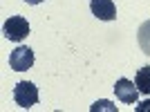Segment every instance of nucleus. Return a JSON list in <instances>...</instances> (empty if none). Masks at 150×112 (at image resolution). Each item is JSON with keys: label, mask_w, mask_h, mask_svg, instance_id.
<instances>
[{"label": "nucleus", "mask_w": 150, "mask_h": 112, "mask_svg": "<svg viewBox=\"0 0 150 112\" xmlns=\"http://www.w3.org/2000/svg\"><path fill=\"white\" fill-rule=\"evenodd\" d=\"M90 110L92 112H99V110H110V112H117V108L110 103V101H96L94 106H90Z\"/></svg>", "instance_id": "8"}, {"label": "nucleus", "mask_w": 150, "mask_h": 112, "mask_svg": "<svg viewBox=\"0 0 150 112\" xmlns=\"http://www.w3.org/2000/svg\"><path fill=\"white\" fill-rule=\"evenodd\" d=\"M90 9L99 20H114L117 18V7L112 0H90Z\"/></svg>", "instance_id": "5"}, {"label": "nucleus", "mask_w": 150, "mask_h": 112, "mask_svg": "<svg viewBox=\"0 0 150 112\" xmlns=\"http://www.w3.org/2000/svg\"><path fill=\"white\" fill-rule=\"evenodd\" d=\"M134 85L139 87L141 94H148L150 96V65L137 69V74H134Z\"/></svg>", "instance_id": "6"}, {"label": "nucleus", "mask_w": 150, "mask_h": 112, "mask_svg": "<svg viewBox=\"0 0 150 112\" xmlns=\"http://www.w3.org/2000/svg\"><path fill=\"white\" fill-rule=\"evenodd\" d=\"M2 31H5V38H9L13 43H20L23 38L29 36V23L23 16H9L5 27H2Z\"/></svg>", "instance_id": "2"}, {"label": "nucleus", "mask_w": 150, "mask_h": 112, "mask_svg": "<svg viewBox=\"0 0 150 112\" xmlns=\"http://www.w3.org/2000/svg\"><path fill=\"white\" fill-rule=\"evenodd\" d=\"M13 101H16V106L25 108V110L34 108L38 103V87L29 81L16 83V87H13Z\"/></svg>", "instance_id": "1"}, {"label": "nucleus", "mask_w": 150, "mask_h": 112, "mask_svg": "<svg viewBox=\"0 0 150 112\" xmlns=\"http://www.w3.org/2000/svg\"><path fill=\"white\" fill-rule=\"evenodd\" d=\"M137 40H139V47H141V52L150 56V20H146L144 25L139 27V31H137Z\"/></svg>", "instance_id": "7"}, {"label": "nucleus", "mask_w": 150, "mask_h": 112, "mask_svg": "<svg viewBox=\"0 0 150 112\" xmlns=\"http://www.w3.org/2000/svg\"><path fill=\"white\" fill-rule=\"evenodd\" d=\"M27 5H40V2H45V0H25Z\"/></svg>", "instance_id": "10"}, {"label": "nucleus", "mask_w": 150, "mask_h": 112, "mask_svg": "<svg viewBox=\"0 0 150 112\" xmlns=\"http://www.w3.org/2000/svg\"><path fill=\"white\" fill-rule=\"evenodd\" d=\"M9 65L16 72H25L34 65V52L29 47H16V50L9 54Z\"/></svg>", "instance_id": "3"}, {"label": "nucleus", "mask_w": 150, "mask_h": 112, "mask_svg": "<svg viewBox=\"0 0 150 112\" xmlns=\"http://www.w3.org/2000/svg\"><path fill=\"white\" fill-rule=\"evenodd\" d=\"M150 110V101H144V103H139V108H137V112H148Z\"/></svg>", "instance_id": "9"}, {"label": "nucleus", "mask_w": 150, "mask_h": 112, "mask_svg": "<svg viewBox=\"0 0 150 112\" xmlns=\"http://www.w3.org/2000/svg\"><path fill=\"white\" fill-rule=\"evenodd\" d=\"M114 94H117V99L123 101V103H137L139 87L132 81H128V79H119V81L114 83Z\"/></svg>", "instance_id": "4"}]
</instances>
